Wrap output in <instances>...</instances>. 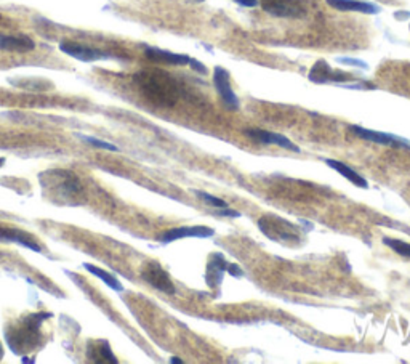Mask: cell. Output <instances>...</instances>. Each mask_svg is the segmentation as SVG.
<instances>
[{"instance_id":"obj_1","label":"cell","mask_w":410,"mask_h":364,"mask_svg":"<svg viewBox=\"0 0 410 364\" xmlns=\"http://www.w3.org/2000/svg\"><path fill=\"white\" fill-rule=\"evenodd\" d=\"M39 183L44 196L56 206H77L87 201L82 183L71 170H45L39 175Z\"/></svg>"},{"instance_id":"obj_2","label":"cell","mask_w":410,"mask_h":364,"mask_svg":"<svg viewBox=\"0 0 410 364\" xmlns=\"http://www.w3.org/2000/svg\"><path fill=\"white\" fill-rule=\"evenodd\" d=\"M135 80L151 101L159 105H172L176 98V85L170 76H167V73H139Z\"/></svg>"},{"instance_id":"obj_3","label":"cell","mask_w":410,"mask_h":364,"mask_svg":"<svg viewBox=\"0 0 410 364\" xmlns=\"http://www.w3.org/2000/svg\"><path fill=\"white\" fill-rule=\"evenodd\" d=\"M50 317H52L50 313H37L24 318L23 323H21L18 328H15L13 331L7 333V334H13V337L7 335L10 349H12L15 353H18V355H21L24 350L28 351L34 349V347L37 345V337H39L40 324Z\"/></svg>"},{"instance_id":"obj_4","label":"cell","mask_w":410,"mask_h":364,"mask_svg":"<svg viewBox=\"0 0 410 364\" xmlns=\"http://www.w3.org/2000/svg\"><path fill=\"white\" fill-rule=\"evenodd\" d=\"M258 227H260L264 236H268L271 241H279V243H290V241L300 243L301 241L300 229L294 223L279 215H271V213L263 215L258 220Z\"/></svg>"},{"instance_id":"obj_5","label":"cell","mask_w":410,"mask_h":364,"mask_svg":"<svg viewBox=\"0 0 410 364\" xmlns=\"http://www.w3.org/2000/svg\"><path fill=\"white\" fill-rule=\"evenodd\" d=\"M142 278L149 286H153L160 292L169 294V296H174L175 294L174 281L170 280L169 273L162 268V265L158 264V261H148L142 270Z\"/></svg>"},{"instance_id":"obj_6","label":"cell","mask_w":410,"mask_h":364,"mask_svg":"<svg viewBox=\"0 0 410 364\" xmlns=\"http://www.w3.org/2000/svg\"><path fill=\"white\" fill-rule=\"evenodd\" d=\"M310 80L314 84H338L343 85L347 82H354L356 77L351 76L348 73H342V71H333V69L328 66L326 61H317L314 66L311 68L310 71Z\"/></svg>"},{"instance_id":"obj_7","label":"cell","mask_w":410,"mask_h":364,"mask_svg":"<svg viewBox=\"0 0 410 364\" xmlns=\"http://www.w3.org/2000/svg\"><path fill=\"white\" fill-rule=\"evenodd\" d=\"M213 85L217 89L221 101H223L225 108L229 111H237L239 109V98L234 93L233 87H231L229 82V74L225 68L217 66L213 69Z\"/></svg>"},{"instance_id":"obj_8","label":"cell","mask_w":410,"mask_h":364,"mask_svg":"<svg viewBox=\"0 0 410 364\" xmlns=\"http://www.w3.org/2000/svg\"><path fill=\"white\" fill-rule=\"evenodd\" d=\"M349 130H351L356 137L360 138V140L385 144V146L410 149V143L407 140H404V138H401V137L391 135V133L370 130V128H365V127H360V126H351L349 127Z\"/></svg>"},{"instance_id":"obj_9","label":"cell","mask_w":410,"mask_h":364,"mask_svg":"<svg viewBox=\"0 0 410 364\" xmlns=\"http://www.w3.org/2000/svg\"><path fill=\"white\" fill-rule=\"evenodd\" d=\"M263 10L278 18H301L306 12L296 0H263Z\"/></svg>"},{"instance_id":"obj_10","label":"cell","mask_w":410,"mask_h":364,"mask_svg":"<svg viewBox=\"0 0 410 364\" xmlns=\"http://www.w3.org/2000/svg\"><path fill=\"white\" fill-rule=\"evenodd\" d=\"M59 48H61L63 53H66V55L84 63H93L100 60H107V58H109V55H107L106 52L98 50V48L75 44V42H69V40L61 42V44H59Z\"/></svg>"},{"instance_id":"obj_11","label":"cell","mask_w":410,"mask_h":364,"mask_svg":"<svg viewBox=\"0 0 410 364\" xmlns=\"http://www.w3.org/2000/svg\"><path fill=\"white\" fill-rule=\"evenodd\" d=\"M244 133L249 138H252L253 142L261 143V144H276L279 148L289 149V151L294 153H300V148L296 146L295 143L289 140L287 137L280 135V133H274V132H268L263 130V128H247Z\"/></svg>"},{"instance_id":"obj_12","label":"cell","mask_w":410,"mask_h":364,"mask_svg":"<svg viewBox=\"0 0 410 364\" xmlns=\"http://www.w3.org/2000/svg\"><path fill=\"white\" fill-rule=\"evenodd\" d=\"M215 232L212 228L208 227H180V228H172L169 232H165L160 236V243L169 244L174 243V241L183 239V238H199V239H205V238H212Z\"/></svg>"},{"instance_id":"obj_13","label":"cell","mask_w":410,"mask_h":364,"mask_svg":"<svg viewBox=\"0 0 410 364\" xmlns=\"http://www.w3.org/2000/svg\"><path fill=\"white\" fill-rule=\"evenodd\" d=\"M228 261L221 254L215 252L210 255L208 265H207V273H205V280H207V285L212 289H220L221 282H223L225 271H228Z\"/></svg>"},{"instance_id":"obj_14","label":"cell","mask_w":410,"mask_h":364,"mask_svg":"<svg viewBox=\"0 0 410 364\" xmlns=\"http://www.w3.org/2000/svg\"><path fill=\"white\" fill-rule=\"evenodd\" d=\"M0 241H3V243H16L26 249L34 250V252H42V248L36 238L31 236L29 233L21 232L18 228H0Z\"/></svg>"},{"instance_id":"obj_15","label":"cell","mask_w":410,"mask_h":364,"mask_svg":"<svg viewBox=\"0 0 410 364\" xmlns=\"http://www.w3.org/2000/svg\"><path fill=\"white\" fill-rule=\"evenodd\" d=\"M332 8L340 10V12H356L365 15H377L381 12L379 5L372 2H364V0H326Z\"/></svg>"},{"instance_id":"obj_16","label":"cell","mask_w":410,"mask_h":364,"mask_svg":"<svg viewBox=\"0 0 410 364\" xmlns=\"http://www.w3.org/2000/svg\"><path fill=\"white\" fill-rule=\"evenodd\" d=\"M144 55H146L151 61L172 64V66H186V64H190L191 61V58L188 55H180V53L162 50V48L155 47H148L146 50H144Z\"/></svg>"},{"instance_id":"obj_17","label":"cell","mask_w":410,"mask_h":364,"mask_svg":"<svg viewBox=\"0 0 410 364\" xmlns=\"http://www.w3.org/2000/svg\"><path fill=\"white\" fill-rule=\"evenodd\" d=\"M87 356L89 361L91 363H111L116 364L117 358L112 353L109 342L107 340H93L89 342V349H87Z\"/></svg>"},{"instance_id":"obj_18","label":"cell","mask_w":410,"mask_h":364,"mask_svg":"<svg viewBox=\"0 0 410 364\" xmlns=\"http://www.w3.org/2000/svg\"><path fill=\"white\" fill-rule=\"evenodd\" d=\"M34 48H36L34 40L29 39L28 36H5V34H0V50L26 53V52H32Z\"/></svg>"},{"instance_id":"obj_19","label":"cell","mask_w":410,"mask_h":364,"mask_svg":"<svg viewBox=\"0 0 410 364\" xmlns=\"http://www.w3.org/2000/svg\"><path fill=\"white\" fill-rule=\"evenodd\" d=\"M324 162H326L328 167L335 170L342 176H344L348 181H351L353 185L358 186V188H363L367 190L369 188V183H367V180L364 176H360L356 170H353L349 165H347L344 162H340V160H333V159H324Z\"/></svg>"},{"instance_id":"obj_20","label":"cell","mask_w":410,"mask_h":364,"mask_svg":"<svg viewBox=\"0 0 410 364\" xmlns=\"http://www.w3.org/2000/svg\"><path fill=\"white\" fill-rule=\"evenodd\" d=\"M84 266H85V270L91 273V275H95L96 278H100V280L102 282H105V285L107 287H111L112 291H116V292H122L123 291L122 282L119 281L116 276H112L111 273H107V271H105L102 268H100V266H95V265H91V264H84Z\"/></svg>"},{"instance_id":"obj_21","label":"cell","mask_w":410,"mask_h":364,"mask_svg":"<svg viewBox=\"0 0 410 364\" xmlns=\"http://www.w3.org/2000/svg\"><path fill=\"white\" fill-rule=\"evenodd\" d=\"M383 243L388 248L395 250L396 254L402 255V257H410V244L409 243H404V241H399V239H391V238H385L383 239Z\"/></svg>"},{"instance_id":"obj_22","label":"cell","mask_w":410,"mask_h":364,"mask_svg":"<svg viewBox=\"0 0 410 364\" xmlns=\"http://www.w3.org/2000/svg\"><path fill=\"white\" fill-rule=\"evenodd\" d=\"M196 195L201 197V199L205 202L207 206H212L215 208H223V207H228V204L223 199H220L217 196H212L208 195V192H204V191H196Z\"/></svg>"},{"instance_id":"obj_23","label":"cell","mask_w":410,"mask_h":364,"mask_svg":"<svg viewBox=\"0 0 410 364\" xmlns=\"http://www.w3.org/2000/svg\"><path fill=\"white\" fill-rule=\"evenodd\" d=\"M84 140L87 142V143H90L91 146H95V148H101V149H106V151H112V153L119 151V148L116 146V144H111V143L101 142V140H98V138H93V137H84Z\"/></svg>"},{"instance_id":"obj_24","label":"cell","mask_w":410,"mask_h":364,"mask_svg":"<svg viewBox=\"0 0 410 364\" xmlns=\"http://www.w3.org/2000/svg\"><path fill=\"white\" fill-rule=\"evenodd\" d=\"M215 215L218 217H231V218H236V217H241L239 212L233 211V208H228V207H223V208H217L215 211Z\"/></svg>"},{"instance_id":"obj_25","label":"cell","mask_w":410,"mask_h":364,"mask_svg":"<svg viewBox=\"0 0 410 364\" xmlns=\"http://www.w3.org/2000/svg\"><path fill=\"white\" fill-rule=\"evenodd\" d=\"M340 63H344V64H349V66H358L360 69H367V64L360 60H353V58H340L338 60Z\"/></svg>"},{"instance_id":"obj_26","label":"cell","mask_w":410,"mask_h":364,"mask_svg":"<svg viewBox=\"0 0 410 364\" xmlns=\"http://www.w3.org/2000/svg\"><path fill=\"white\" fill-rule=\"evenodd\" d=\"M237 5H241V7H245V8H255L260 5V0H234Z\"/></svg>"},{"instance_id":"obj_27","label":"cell","mask_w":410,"mask_h":364,"mask_svg":"<svg viewBox=\"0 0 410 364\" xmlns=\"http://www.w3.org/2000/svg\"><path fill=\"white\" fill-rule=\"evenodd\" d=\"M190 66L194 69V71H199L201 74H207V68H205L202 63H199L197 60H192V58H191Z\"/></svg>"},{"instance_id":"obj_28","label":"cell","mask_w":410,"mask_h":364,"mask_svg":"<svg viewBox=\"0 0 410 364\" xmlns=\"http://www.w3.org/2000/svg\"><path fill=\"white\" fill-rule=\"evenodd\" d=\"M228 273H229L231 276H234V278L244 276V271H242L241 266H237V265H228Z\"/></svg>"},{"instance_id":"obj_29","label":"cell","mask_w":410,"mask_h":364,"mask_svg":"<svg viewBox=\"0 0 410 364\" xmlns=\"http://www.w3.org/2000/svg\"><path fill=\"white\" fill-rule=\"evenodd\" d=\"M170 363H172V364H181L183 361L180 360V358H172V360H170Z\"/></svg>"},{"instance_id":"obj_30","label":"cell","mask_w":410,"mask_h":364,"mask_svg":"<svg viewBox=\"0 0 410 364\" xmlns=\"http://www.w3.org/2000/svg\"><path fill=\"white\" fill-rule=\"evenodd\" d=\"M5 164V158H0V167Z\"/></svg>"},{"instance_id":"obj_31","label":"cell","mask_w":410,"mask_h":364,"mask_svg":"<svg viewBox=\"0 0 410 364\" xmlns=\"http://www.w3.org/2000/svg\"><path fill=\"white\" fill-rule=\"evenodd\" d=\"M194 2H204V0H194Z\"/></svg>"}]
</instances>
